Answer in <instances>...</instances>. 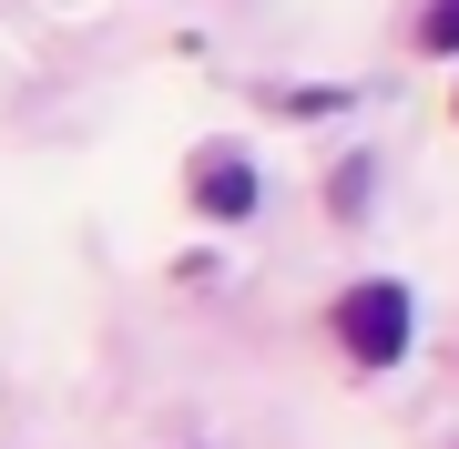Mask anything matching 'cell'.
I'll return each mask as SVG.
<instances>
[{"instance_id":"2","label":"cell","mask_w":459,"mask_h":449,"mask_svg":"<svg viewBox=\"0 0 459 449\" xmlns=\"http://www.w3.org/2000/svg\"><path fill=\"white\" fill-rule=\"evenodd\" d=\"M195 194L214 204V215H246V204H255V174H246V164H204V184H195Z\"/></svg>"},{"instance_id":"3","label":"cell","mask_w":459,"mask_h":449,"mask_svg":"<svg viewBox=\"0 0 459 449\" xmlns=\"http://www.w3.org/2000/svg\"><path fill=\"white\" fill-rule=\"evenodd\" d=\"M419 41H429V51H459V0H429V21H419Z\"/></svg>"},{"instance_id":"1","label":"cell","mask_w":459,"mask_h":449,"mask_svg":"<svg viewBox=\"0 0 459 449\" xmlns=\"http://www.w3.org/2000/svg\"><path fill=\"white\" fill-rule=\"evenodd\" d=\"M337 337H347L368 367H388L398 348H409V297H398V286H358V297L337 307Z\"/></svg>"}]
</instances>
